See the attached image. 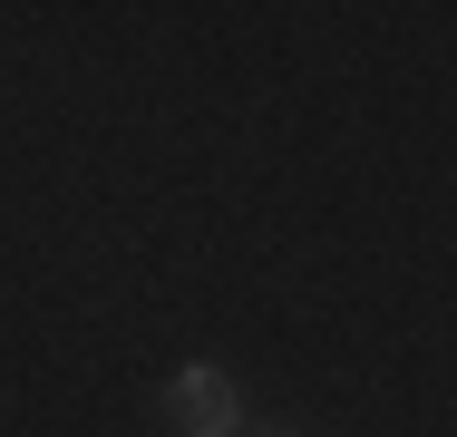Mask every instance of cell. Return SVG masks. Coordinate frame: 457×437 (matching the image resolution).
I'll return each instance as SVG.
<instances>
[{"instance_id":"6da1fadb","label":"cell","mask_w":457,"mask_h":437,"mask_svg":"<svg viewBox=\"0 0 457 437\" xmlns=\"http://www.w3.org/2000/svg\"><path fill=\"white\" fill-rule=\"evenodd\" d=\"M166 418H176V437H234L244 428V379L214 369V359H195V369L166 379Z\"/></svg>"}]
</instances>
